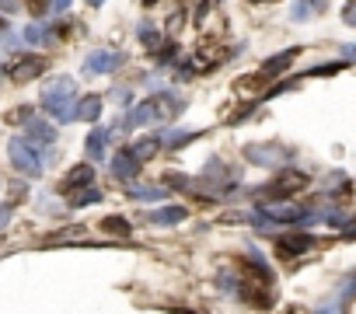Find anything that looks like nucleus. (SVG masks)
<instances>
[{"instance_id": "nucleus-1", "label": "nucleus", "mask_w": 356, "mask_h": 314, "mask_svg": "<svg viewBox=\"0 0 356 314\" xmlns=\"http://www.w3.org/2000/svg\"><path fill=\"white\" fill-rule=\"evenodd\" d=\"M42 108L56 122H74L77 119V84H74V77H56L53 84H46Z\"/></svg>"}, {"instance_id": "nucleus-2", "label": "nucleus", "mask_w": 356, "mask_h": 314, "mask_svg": "<svg viewBox=\"0 0 356 314\" xmlns=\"http://www.w3.org/2000/svg\"><path fill=\"white\" fill-rule=\"evenodd\" d=\"M8 154H11L15 172H22L25 179H39V175H42V168H46L42 154H39V150L32 147V140H25V136H15V140L8 143Z\"/></svg>"}, {"instance_id": "nucleus-3", "label": "nucleus", "mask_w": 356, "mask_h": 314, "mask_svg": "<svg viewBox=\"0 0 356 314\" xmlns=\"http://www.w3.org/2000/svg\"><path fill=\"white\" fill-rule=\"evenodd\" d=\"M314 213H307L304 206H293V203H269V206H262L252 220L259 224V227H276V224H307Z\"/></svg>"}, {"instance_id": "nucleus-4", "label": "nucleus", "mask_w": 356, "mask_h": 314, "mask_svg": "<svg viewBox=\"0 0 356 314\" xmlns=\"http://www.w3.org/2000/svg\"><path fill=\"white\" fill-rule=\"evenodd\" d=\"M122 63H126V56H122V53L98 49V53H91V56L84 60V74H88V77H102V74H112V70H119Z\"/></svg>"}, {"instance_id": "nucleus-5", "label": "nucleus", "mask_w": 356, "mask_h": 314, "mask_svg": "<svg viewBox=\"0 0 356 314\" xmlns=\"http://www.w3.org/2000/svg\"><path fill=\"white\" fill-rule=\"evenodd\" d=\"M245 154H248V161L266 165V168H276V165H283V161H286V150H283V147H276V143H252Z\"/></svg>"}, {"instance_id": "nucleus-6", "label": "nucleus", "mask_w": 356, "mask_h": 314, "mask_svg": "<svg viewBox=\"0 0 356 314\" xmlns=\"http://www.w3.org/2000/svg\"><path fill=\"white\" fill-rule=\"evenodd\" d=\"M136 157L129 154V150H119L115 157H112V175L119 179V182H136Z\"/></svg>"}, {"instance_id": "nucleus-7", "label": "nucleus", "mask_w": 356, "mask_h": 314, "mask_svg": "<svg viewBox=\"0 0 356 314\" xmlns=\"http://www.w3.org/2000/svg\"><path fill=\"white\" fill-rule=\"evenodd\" d=\"M186 217H189V210H186V206H157L147 220H150V224H157V227H175V224H182Z\"/></svg>"}, {"instance_id": "nucleus-8", "label": "nucleus", "mask_w": 356, "mask_h": 314, "mask_svg": "<svg viewBox=\"0 0 356 314\" xmlns=\"http://www.w3.org/2000/svg\"><path fill=\"white\" fill-rule=\"evenodd\" d=\"M154 119H157V105H154V101H140V105L126 115V126H129V129H143V126L154 122Z\"/></svg>"}, {"instance_id": "nucleus-9", "label": "nucleus", "mask_w": 356, "mask_h": 314, "mask_svg": "<svg viewBox=\"0 0 356 314\" xmlns=\"http://www.w3.org/2000/svg\"><path fill=\"white\" fill-rule=\"evenodd\" d=\"M25 140H35V143L49 147V143L56 140V129H53L49 122H42V119H32V122H29V129H25Z\"/></svg>"}, {"instance_id": "nucleus-10", "label": "nucleus", "mask_w": 356, "mask_h": 314, "mask_svg": "<svg viewBox=\"0 0 356 314\" xmlns=\"http://www.w3.org/2000/svg\"><path fill=\"white\" fill-rule=\"evenodd\" d=\"M339 300H328V304H321V311H339V307H346L353 297H356V272H349L346 276V283L339 286V293H335Z\"/></svg>"}, {"instance_id": "nucleus-11", "label": "nucleus", "mask_w": 356, "mask_h": 314, "mask_svg": "<svg viewBox=\"0 0 356 314\" xmlns=\"http://www.w3.org/2000/svg\"><path fill=\"white\" fill-rule=\"evenodd\" d=\"M304 185H307V175L290 172V175H283L280 182H273V196H290V192H297V189H304Z\"/></svg>"}, {"instance_id": "nucleus-12", "label": "nucleus", "mask_w": 356, "mask_h": 314, "mask_svg": "<svg viewBox=\"0 0 356 314\" xmlns=\"http://www.w3.org/2000/svg\"><path fill=\"white\" fill-rule=\"evenodd\" d=\"M314 245V238H307V234H293V238H280V255H300V251H307Z\"/></svg>"}, {"instance_id": "nucleus-13", "label": "nucleus", "mask_w": 356, "mask_h": 314, "mask_svg": "<svg viewBox=\"0 0 356 314\" xmlns=\"http://www.w3.org/2000/svg\"><path fill=\"white\" fill-rule=\"evenodd\" d=\"M161 150V136H140L136 143H133V157H136V161H150V157Z\"/></svg>"}, {"instance_id": "nucleus-14", "label": "nucleus", "mask_w": 356, "mask_h": 314, "mask_svg": "<svg viewBox=\"0 0 356 314\" xmlns=\"http://www.w3.org/2000/svg\"><path fill=\"white\" fill-rule=\"evenodd\" d=\"M108 140H112V129H95L88 136V157H91V161H102V157H105V143Z\"/></svg>"}, {"instance_id": "nucleus-15", "label": "nucleus", "mask_w": 356, "mask_h": 314, "mask_svg": "<svg viewBox=\"0 0 356 314\" xmlns=\"http://www.w3.org/2000/svg\"><path fill=\"white\" fill-rule=\"evenodd\" d=\"M39 70H46V60L29 56V60H22V63L15 67V81H32V77H39Z\"/></svg>"}, {"instance_id": "nucleus-16", "label": "nucleus", "mask_w": 356, "mask_h": 314, "mask_svg": "<svg viewBox=\"0 0 356 314\" xmlns=\"http://www.w3.org/2000/svg\"><path fill=\"white\" fill-rule=\"evenodd\" d=\"M297 60V49H286V53H280V56H273V60H266L262 63V74L266 77H273V74H280V70H286L290 63Z\"/></svg>"}, {"instance_id": "nucleus-17", "label": "nucleus", "mask_w": 356, "mask_h": 314, "mask_svg": "<svg viewBox=\"0 0 356 314\" xmlns=\"http://www.w3.org/2000/svg\"><path fill=\"white\" fill-rule=\"evenodd\" d=\"M98 112H102V98H98V94H88L84 101H77V119L95 122V119H98Z\"/></svg>"}, {"instance_id": "nucleus-18", "label": "nucleus", "mask_w": 356, "mask_h": 314, "mask_svg": "<svg viewBox=\"0 0 356 314\" xmlns=\"http://www.w3.org/2000/svg\"><path fill=\"white\" fill-rule=\"evenodd\" d=\"M321 8H325V0H297V4H293V22H307Z\"/></svg>"}, {"instance_id": "nucleus-19", "label": "nucleus", "mask_w": 356, "mask_h": 314, "mask_svg": "<svg viewBox=\"0 0 356 314\" xmlns=\"http://www.w3.org/2000/svg\"><path fill=\"white\" fill-rule=\"evenodd\" d=\"M133 199L154 203V199H164V189H161V185H133Z\"/></svg>"}, {"instance_id": "nucleus-20", "label": "nucleus", "mask_w": 356, "mask_h": 314, "mask_svg": "<svg viewBox=\"0 0 356 314\" xmlns=\"http://www.w3.org/2000/svg\"><path fill=\"white\" fill-rule=\"evenodd\" d=\"M91 179H95V172H91V165H84V168H81V165H77V168H74V172H70V175H67V185H70V189H74V185H81V182H84V185H88V182H91Z\"/></svg>"}, {"instance_id": "nucleus-21", "label": "nucleus", "mask_w": 356, "mask_h": 314, "mask_svg": "<svg viewBox=\"0 0 356 314\" xmlns=\"http://www.w3.org/2000/svg\"><path fill=\"white\" fill-rule=\"evenodd\" d=\"M22 39H25V42H32V46H39V42H46V39H49V32H46L42 25H29V28L22 32Z\"/></svg>"}, {"instance_id": "nucleus-22", "label": "nucleus", "mask_w": 356, "mask_h": 314, "mask_svg": "<svg viewBox=\"0 0 356 314\" xmlns=\"http://www.w3.org/2000/svg\"><path fill=\"white\" fill-rule=\"evenodd\" d=\"M98 199H102V192H98V189H84V192H77L70 203L81 210V206H91V203H98Z\"/></svg>"}, {"instance_id": "nucleus-23", "label": "nucleus", "mask_w": 356, "mask_h": 314, "mask_svg": "<svg viewBox=\"0 0 356 314\" xmlns=\"http://www.w3.org/2000/svg\"><path fill=\"white\" fill-rule=\"evenodd\" d=\"M102 231H105V234H119V238H126V234H129V224L119 220V217H112V220L102 224Z\"/></svg>"}, {"instance_id": "nucleus-24", "label": "nucleus", "mask_w": 356, "mask_h": 314, "mask_svg": "<svg viewBox=\"0 0 356 314\" xmlns=\"http://www.w3.org/2000/svg\"><path fill=\"white\" fill-rule=\"evenodd\" d=\"M70 238H84V227H70V231H60V234H53L49 241H53V245H67Z\"/></svg>"}, {"instance_id": "nucleus-25", "label": "nucleus", "mask_w": 356, "mask_h": 314, "mask_svg": "<svg viewBox=\"0 0 356 314\" xmlns=\"http://www.w3.org/2000/svg\"><path fill=\"white\" fill-rule=\"evenodd\" d=\"M217 283H220V286H224L227 293H234V290H238V276H234V272H227V269H224V272L217 276Z\"/></svg>"}, {"instance_id": "nucleus-26", "label": "nucleus", "mask_w": 356, "mask_h": 314, "mask_svg": "<svg viewBox=\"0 0 356 314\" xmlns=\"http://www.w3.org/2000/svg\"><path fill=\"white\" fill-rule=\"evenodd\" d=\"M140 39H143L150 49H157V42H161V39H157V32H154V28H147V25L140 28Z\"/></svg>"}, {"instance_id": "nucleus-27", "label": "nucleus", "mask_w": 356, "mask_h": 314, "mask_svg": "<svg viewBox=\"0 0 356 314\" xmlns=\"http://www.w3.org/2000/svg\"><path fill=\"white\" fill-rule=\"evenodd\" d=\"M342 18H346V25H353V28H356V0H353V4H346Z\"/></svg>"}, {"instance_id": "nucleus-28", "label": "nucleus", "mask_w": 356, "mask_h": 314, "mask_svg": "<svg viewBox=\"0 0 356 314\" xmlns=\"http://www.w3.org/2000/svg\"><path fill=\"white\" fill-rule=\"evenodd\" d=\"M8 220H11V203H4V206H0V231L8 227Z\"/></svg>"}, {"instance_id": "nucleus-29", "label": "nucleus", "mask_w": 356, "mask_h": 314, "mask_svg": "<svg viewBox=\"0 0 356 314\" xmlns=\"http://www.w3.org/2000/svg\"><path fill=\"white\" fill-rule=\"evenodd\" d=\"M342 238H349V241L356 238V220H346V224H342Z\"/></svg>"}, {"instance_id": "nucleus-30", "label": "nucleus", "mask_w": 356, "mask_h": 314, "mask_svg": "<svg viewBox=\"0 0 356 314\" xmlns=\"http://www.w3.org/2000/svg\"><path fill=\"white\" fill-rule=\"evenodd\" d=\"M0 11H4V15H11V11H18V0H0Z\"/></svg>"}, {"instance_id": "nucleus-31", "label": "nucleus", "mask_w": 356, "mask_h": 314, "mask_svg": "<svg viewBox=\"0 0 356 314\" xmlns=\"http://www.w3.org/2000/svg\"><path fill=\"white\" fill-rule=\"evenodd\" d=\"M70 8V0H53V15H63Z\"/></svg>"}, {"instance_id": "nucleus-32", "label": "nucleus", "mask_w": 356, "mask_h": 314, "mask_svg": "<svg viewBox=\"0 0 356 314\" xmlns=\"http://www.w3.org/2000/svg\"><path fill=\"white\" fill-rule=\"evenodd\" d=\"M42 8H46V0H29V11L32 15H42Z\"/></svg>"}, {"instance_id": "nucleus-33", "label": "nucleus", "mask_w": 356, "mask_h": 314, "mask_svg": "<svg viewBox=\"0 0 356 314\" xmlns=\"http://www.w3.org/2000/svg\"><path fill=\"white\" fill-rule=\"evenodd\" d=\"M342 56L346 60H356V46H342Z\"/></svg>"}, {"instance_id": "nucleus-34", "label": "nucleus", "mask_w": 356, "mask_h": 314, "mask_svg": "<svg viewBox=\"0 0 356 314\" xmlns=\"http://www.w3.org/2000/svg\"><path fill=\"white\" fill-rule=\"evenodd\" d=\"M88 4H95V8H98V4H102V0H88Z\"/></svg>"}, {"instance_id": "nucleus-35", "label": "nucleus", "mask_w": 356, "mask_h": 314, "mask_svg": "<svg viewBox=\"0 0 356 314\" xmlns=\"http://www.w3.org/2000/svg\"><path fill=\"white\" fill-rule=\"evenodd\" d=\"M147 4H150V0H147Z\"/></svg>"}]
</instances>
